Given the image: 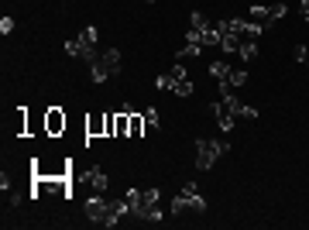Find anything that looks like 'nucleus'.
Instances as JSON below:
<instances>
[{
	"mask_svg": "<svg viewBox=\"0 0 309 230\" xmlns=\"http://www.w3.org/2000/svg\"><path fill=\"white\" fill-rule=\"evenodd\" d=\"M299 14H302V17H309V0H299Z\"/></svg>",
	"mask_w": 309,
	"mask_h": 230,
	"instance_id": "27",
	"label": "nucleus"
},
{
	"mask_svg": "<svg viewBox=\"0 0 309 230\" xmlns=\"http://www.w3.org/2000/svg\"><path fill=\"white\" fill-rule=\"evenodd\" d=\"M172 93H175V96H193V82H189V79H175Z\"/></svg>",
	"mask_w": 309,
	"mask_h": 230,
	"instance_id": "18",
	"label": "nucleus"
},
{
	"mask_svg": "<svg viewBox=\"0 0 309 230\" xmlns=\"http://www.w3.org/2000/svg\"><path fill=\"white\" fill-rule=\"evenodd\" d=\"M227 86H230V90H240V86H248V72H244V69H230Z\"/></svg>",
	"mask_w": 309,
	"mask_h": 230,
	"instance_id": "14",
	"label": "nucleus"
},
{
	"mask_svg": "<svg viewBox=\"0 0 309 230\" xmlns=\"http://www.w3.org/2000/svg\"><path fill=\"white\" fill-rule=\"evenodd\" d=\"M0 189H4V193H11V175H7V172L0 175Z\"/></svg>",
	"mask_w": 309,
	"mask_h": 230,
	"instance_id": "26",
	"label": "nucleus"
},
{
	"mask_svg": "<svg viewBox=\"0 0 309 230\" xmlns=\"http://www.w3.org/2000/svg\"><path fill=\"white\" fill-rule=\"evenodd\" d=\"M172 79H189V72H186L182 62H175V66H172Z\"/></svg>",
	"mask_w": 309,
	"mask_h": 230,
	"instance_id": "24",
	"label": "nucleus"
},
{
	"mask_svg": "<svg viewBox=\"0 0 309 230\" xmlns=\"http://www.w3.org/2000/svg\"><path fill=\"white\" fill-rule=\"evenodd\" d=\"M199 38H203V48H213V45H220V28H217V24H210L206 31H199Z\"/></svg>",
	"mask_w": 309,
	"mask_h": 230,
	"instance_id": "12",
	"label": "nucleus"
},
{
	"mask_svg": "<svg viewBox=\"0 0 309 230\" xmlns=\"http://www.w3.org/2000/svg\"><path fill=\"white\" fill-rule=\"evenodd\" d=\"M86 179H90V185L96 189V193H103V189H107V172H103L100 165H90V172H86Z\"/></svg>",
	"mask_w": 309,
	"mask_h": 230,
	"instance_id": "9",
	"label": "nucleus"
},
{
	"mask_svg": "<svg viewBox=\"0 0 309 230\" xmlns=\"http://www.w3.org/2000/svg\"><path fill=\"white\" fill-rule=\"evenodd\" d=\"M155 86H158V90H172V86H175V79H172V72H161L158 79H155Z\"/></svg>",
	"mask_w": 309,
	"mask_h": 230,
	"instance_id": "19",
	"label": "nucleus"
},
{
	"mask_svg": "<svg viewBox=\"0 0 309 230\" xmlns=\"http://www.w3.org/2000/svg\"><path fill=\"white\" fill-rule=\"evenodd\" d=\"M11 31H14V17L4 14V17H0V35H11Z\"/></svg>",
	"mask_w": 309,
	"mask_h": 230,
	"instance_id": "23",
	"label": "nucleus"
},
{
	"mask_svg": "<svg viewBox=\"0 0 309 230\" xmlns=\"http://www.w3.org/2000/svg\"><path fill=\"white\" fill-rule=\"evenodd\" d=\"M296 62H309V48L306 45H296Z\"/></svg>",
	"mask_w": 309,
	"mask_h": 230,
	"instance_id": "25",
	"label": "nucleus"
},
{
	"mask_svg": "<svg viewBox=\"0 0 309 230\" xmlns=\"http://www.w3.org/2000/svg\"><path fill=\"white\" fill-rule=\"evenodd\" d=\"M210 110H213V117H217L220 131H223V134H230V131H234V124H237V117H234V114H230V110H227V103L220 100V103H213V107H210Z\"/></svg>",
	"mask_w": 309,
	"mask_h": 230,
	"instance_id": "6",
	"label": "nucleus"
},
{
	"mask_svg": "<svg viewBox=\"0 0 309 230\" xmlns=\"http://www.w3.org/2000/svg\"><path fill=\"white\" fill-rule=\"evenodd\" d=\"M66 52H69L72 58H83V62H93L100 48H96V45H90V41H83V38H72V41H66Z\"/></svg>",
	"mask_w": 309,
	"mask_h": 230,
	"instance_id": "5",
	"label": "nucleus"
},
{
	"mask_svg": "<svg viewBox=\"0 0 309 230\" xmlns=\"http://www.w3.org/2000/svg\"><path fill=\"white\" fill-rule=\"evenodd\" d=\"M45 127H48V134H58V131H66V114H62L58 107H52V110H48Z\"/></svg>",
	"mask_w": 309,
	"mask_h": 230,
	"instance_id": "7",
	"label": "nucleus"
},
{
	"mask_svg": "<svg viewBox=\"0 0 309 230\" xmlns=\"http://www.w3.org/2000/svg\"><path fill=\"white\" fill-rule=\"evenodd\" d=\"M83 41H90V45H96V38H100V31H96V28H93V24H90V28H83Z\"/></svg>",
	"mask_w": 309,
	"mask_h": 230,
	"instance_id": "20",
	"label": "nucleus"
},
{
	"mask_svg": "<svg viewBox=\"0 0 309 230\" xmlns=\"http://www.w3.org/2000/svg\"><path fill=\"white\" fill-rule=\"evenodd\" d=\"M141 131H145V114H134V110H131V120H127V134H131V138H141Z\"/></svg>",
	"mask_w": 309,
	"mask_h": 230,
	"instance_id": "10",
	"label": "nucleus"
},
{
	"mask_svg": "<svg viewBox=\"0 0 309 230\" xmlns=\"http://www.w3.org/2000/svg\"><path fill=\"white\" fill-rule=\"evenodd\" d=\"M189 21H193V28H196V31H206V28L213 24V21H210V17L203 14V11H193V14H189Z\"/></svg>",
	"mask_w": 309,
	"mask_h": 230,
	"instance_id": "15",
	"label": "nucleus"
},
{
	"mask_svg": "<svg viewBox=\"0 0 309 230\" xmlns=\"http://www.w3.org/2000/svg\"><path fill=\"white\" fill-rule=\"evenodd\" d=\"M127 203H131V213H141V189H134V185H131V189H127Z\"/></svg>",
	"mask_w": 309,
	"mask_h": 230,
	"instance_id": "17",
	"label": "nucleus"
},
{
	"mask_svg": "<svg viewBox=\"0 0 309 230\" xmlns=\"http://www.w3.org/2000/svg\"><path fill=\"white\" fill-rule=\"evenodd\" d=\"M199 52H203V45H189V41H186V48L179 52V58H193V55H199Z\"/></svg>",
	"mask_w": 309,
	"mask_h": 230,
	"instance_id": "22",
	"label": "nucleus"
},
{
	"mask_svg": "<svg viewBox=\"0 0 309 230\" xmlns=\"http://www.w3.org/2000/svg\"><path fill=\"white\" fill-rule=\"evenodd\" d=\"M285 14H289L285 4H268V24H272V21H282Z\"/></svg>",
	"mask_w": 309,
	"mask_h": 230,
	"instance_id": "16",
	"label": "nucleus"
},
{
	"mask_svg": "<svg viewBox=\"0 0 309 230\" xmlns=\"http://www.w3.org/2000/svg\"><path fill=\"white\" fill-rule=\"evenodd\" d=\"M306 21H309V17H306Z\"/></svg>",
	"mask_w": 309,
	"mask_h": 230,
	"instance_id": "29",
	"label": "nucleus"
},
{
	"mask_svg": "<svg viewBox=\"0 0 309 230\" xmlns=\"http://www.w3.org/2000/svg\"><path fill=\"white\" fill-rule=\"evenodd\" d=\"M145 4H155V0H145Z\"/></svg>",
	"mask_w": 309,
	"mask_h": 230,
	"instance_id": "28",
	"label": "nucleus"
},
{
	"mask_svg": "<svg viewBox=\"0 0 309 230\" xmlns=\"http://www.w3.org/2000/svg\"><path fill=\"white\" fill-rule=\"evenodd\" d=\"M86 134H90V138L107 134V120H103V117H90V120H86Z\"/></svg>",
	"mask_w": 309,
	"mask_h": 230,
	"instance_id": "11",
	"label": "nucleus"
},
{
	"mask_svg": "<svg viewBox=\"0 0 309 230\" xmlns=\"http://www.w3.org/2000/svg\"><path fill=\"white\" fill-rule=\"evenodd\" d=\"M131 213V203L124 199H103V196H90L86 199V217H90V223H96V227H114L120 217H127Z\"/></svg>",
	"mask_w": 309,
	"mask_h": 230,
	"instance_id": "1",
	"label": "nucleus"
},
{
	"mask_svg": "<svg viewBox=\"0 0 309 230\" xmlns=\"http://www.w3.org/2000/svg\"><path fill=\"white\" fill-rule=\"evenodd\" d=\"M145 124H151V127L161 124V117H158V110H155V107H148V110H145Z\"/></svg>",
	"mask_w": 309,
	"mask_h": 230,
	"instance_id": "21",
	"label": "nucleus"
},
{
	"mask_svg": "<svg viewBox=\"0 0 309 230\" xmlns=\"http://www.w3.org/2000/svg\"><path fill=\"white\" fill-rule=\"evenodd\" d=\"M227 151H230V144L223 138H217V141L196 138V169H199V172H210V169L217 165V158L220 155H227Z\"/></svg>",
	"mask_w": 309,
	"mask_h": 230,
	"instance_id": "3",
	"label": "nucleus"
},
{
	"mask_svg": "<svg viewBox=\"0 0 309 230\" xmlns=\"http://www.w3.org/2000/svg\"><path fill=\"white\" fill-rule=\"evenodd\" d=\"M220 100L227 103V110H230L234 117H244V120H251V117H258V110H254V107H248V103H240V100L234 96V90H230L227 82H220Z\"/></svg>",
	"mask_w": 309,
	"mask_h": 230,
	"instance_id": "4",
	"label": "nucleus"
},
{
	"mask_svg": "<svg viewBox=\"0 0 309 230\" xmlns=\"http://www.w3.org/2000/svg\"><path fill=\"white\" fill-rule=\"evenodd\" d=\"M237 55L244 58V62H254V58H258V38H240Z\"/></svg>",
	"mask_w": 309,
	"mask_h": 230,
	"instance_id": "8",
	"label": "nucleus"
},
{
	"mask_svg": "<svg viewBox=\"0 0 309 230\" xmlns=\"http://www.w3.org/2000/svg\"><path fill=\"white\" fill-rule=\"evenodd\" d=\"M120 69H124V58H120L117 48H103V52H96V58L90 62L93 82H107L110 76H120Z\"/></svg>",
	"mask_w": 309,
	"mask_h": 230,
	"instance_id": "2",
	"label": "nucleus"
},
{
	"mask_svg": "<svg viewBox=\"0 0 309 230\" xmlns=\"http://www.w3.org/2000/svg\"><path fill=\"white\" fill-rule=\"evenodd\" d=\"M210 76H213V79H220V82H227V76H230V66L227 62H210Z\"/></svg>",
	"mask_w": 309,
	"mask_h": 230,
	"instance_id": "13",
	"label": "nucleus"
}]
</instances>
